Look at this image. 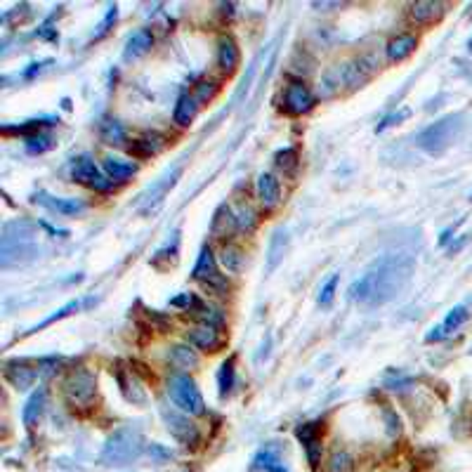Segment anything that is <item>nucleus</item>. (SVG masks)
Segmentation results:
<instances>
[{
  "label": "nucleus",
  "mask_w": 472,
  "mask_h": 472,
  "mask_svg": "<svg viewBox=\"0 0 472 472\" xmlns=\"http://www.w3.org/2000/svg\"><path fill=\"white\" fill-rule=\"evenodd\" d=\"M413 262L406 253H392V256L378 258L359 279H354L347 288V295L357 305H385V302L399 298L411 284Z\"/></svg>",
  "instance_id": "1"
},
{
  "label": "nucleus",
  "mask_w": 472,
  "mask_h": 472,
  "mask_svg": "<svg viewBox=\"0 0 472 472\" xmlns=\"http://www.w3.org/2000/svg\"><path fill=\"white\" fill-rule=\"evenodd\" d=\"M142 454H145V437H142V432L132 425H125L116 430L114 434H109L99 458L109 468H125V465L135 463Z\"/></svg>",
  "instance_id": "2"
},
{
  "label": "nucleus",
  "mask_w": 472,
  "mask_h": 472,
  "mask_svg": "<svg viewBox=\"0 0 472 472\" xmlns=\"http://www.w3.org/2000/svg\"><path fill=\"white\" fill-rule=\"evenodd\" d=\"M463 130V114H451L439 119L437 123L427 125L423 132H418L416 145L430 156H442L456 142V137Z\"/></svg>",
  "instance_id": "3"
},
{
  "label": "nucleus",
  "mask_w": 472,
  "mask_h": 472,
  "mask_svg": "<svg viewBox=\"0 0 472 472\" xmlns=\"http://www.w3.org/2000/svg\"><path fill=\"white\" fill-rule=\"evenodd\" d=\"M168 397H171L173 404L182 413H189V416H201V413H206L203 395H201L199 385H196L187 373H175L168 378Z\"/></svg>",
  "instance_id": "4"
},
{
  "label": "nucleus",
  "mask_w": 472,
  "mask_h": 472,
  "mask_svg": "<svg viewBox=\"0 0 472 472\" xmlns=\"http://www.w3.org/2000/svg\"><path fill=\"white\" fill-rule=\"evenodd\" d=\"M64 397L69 399V404L78 408L92 404L95 397H97V378H95V373H90L88 369L71 371L64 380Z\"/></svg>",
  "instance_id": "5"
},
{
  "label": "nucleus",
  "mask_w": 472,
  "mask_h": 472,
  "mask_svg": "<svg viewBox=\"0 0 472 472\" xmlns=\"http://www.w3.org/2000/svg\"><path fill=\"white\" fill-rule=\"evenodd\" d=\"M192 279H196L201 286H206V288L213 290L217 295H225L227 290H229V284H227V279L222 277L220 269H217L215 256L208 246L201 248L199 260H196V264L192 269Z\"/></svg>",
  "instance_id": "6"
},
{
  "label": "nucleus",
  "mask_w": 472,
  "mask_h": 472,
  "mask_svg": "<svg viewBox=\"0 0 472 472\" xmlns=\"http://www.w3.org/2000/svg\"><path fill=\"white\" fill-rule=\"evenodd\" d=\"M71 177H73V182L86 184V187L95 189V192H109L111 184H114L109 179V175H104L102 171H99L90 156H81V158H76V161H73Z\"/></svg>",
  "instance_id": "7"
},
{
  "label": "nucleus",
  "mask_w": 472,
  "mask_h": 472,
  "mask_svg": "<svg viewBox=\"0 0 472 472\" xmlns=\"http://www.w3.org/2000/svg\"><path fill=\"white\" fill-rule=\"evenodd\" d=\"M161 416H163V421H166L168 432H171L177 442H182L184 447H196V444H199L201 432H199V427L189 421L187 413H179V411H175V408H163Z\"/></svg>",
  "instance_id": "8"
},
{
  "label": "nucleus",
  "mask_w": 472,
  "mask_h": 472,
  "mask_svg": "<svg viewBox=\"0 0 472 472\" xmlns=\"http://www.w3.org/2000/svg\"><path fill=\"white\" fill-rule=\"evenodd\" d=\"M5 378L14 390H29L34 387L36 378H40L38 373V364L31 366L24 359H12V362H5Z\"/></svg>",
  "instance_id": "9"
},
{
  "label": "nucleus",
  "mask_w": 472,
  "mask_h": 472,
  "mask_svg": "<svg viewBox=\"0 0 472 472\" xmlns=\"http://www.w3.org/2000/svg\"><path fill=\"white\" fill-rule=\"evenodd\" d=\"M470 319V312L465 305H456L451 307V310L447 312V316H444V321L439 323V326H432L430 328V333L425 336L427 343H439L444 340V338H449L451 333H456L460 326H463L465 321Z\"/></svg>",
  "instance_id": "10"
},
{
  "label": "nucleus",
  "mask_w": 472,
  "mask_h": 472,
  "mask_svg": "<svg viewBox=\"0 0 472 472\" xmlns=\"http://www.w3.org/2000/svg\"><path fill=\"white\" fill-rule=\"evenodd\" d=\"M312 107H314V95L312 90L300 81H293L288 88H286L284 95V109L288 111L290 116H302L307 114Z\"/></svg>",
  "instance_id": "11"
},
{
  "label": "nucleus",
  "mask_w": 472,
  "mask_h": 472,
  "mask_svg": "<svg viewBox=\"0 0 472 472\" xmlns=\"http://www.w3.org/2000/svg\"><path fill=\"white\" fill-rule=\"evenodd\" d=\"M319 430H321V423L314 421V423H305V425H300L295 430V437L300 439V444L305 447V454H307V460H310L312 468H316L321 460V439H319Z\"/></svg>",
  "instance_id": "12"
},
{
  "label": "nucleus",
  "mask_w": 472,
  "mask_h": 472,
  "mask_svg": "<svg viewBox=\"0 0 472 472\" xmlns=\"http://www.w3.org/2000/svg\"><path fill=\"white\" fill-rule=\"evenodd\" d=\"M34 201H36V203H40V206H45V208L55 210V213L69 215V217L81 215L83 210H86V201H81V199H62V196H52L47 192H38L34 196Z\"/></svg>",
  "instance_id": "13"
},
{
  "label": "nucleus",
  "mask_w": 472,
  "mask_h": 472,
  "mask_svg": "<svg viewBox=\"0 0 472 472\" xmlns=\"http://www.w3.org/2000/svg\"><path fill=\"white\" fill-rule=\"evenodd\" d=\"M187 340L199 349H206V352H215L222 345V338L217 333L215 326H208V323H201V326L187 331Z\"/></svg>",
  "instance_id": "14"
},
{
  "label": "nucleus",
  "mask_w": 472,
  "mask_h": 472,
  "mask_svg": "<svg viewBox=\"0 0 472 472\" xmlns=\"http://www.w3.org/2000/svg\"><path fill=\"white\" fill-rule=\"evenodd\" d=\"M256 189H258L260 203H262L264 208H274V206H279V201H281V184H279V179L274 177L272 173H260Z\"/></svg>",
  "instance_id": "15"
},
{
  "label": "nucleus",
  "mask_w": 472,
  "mask_h": 472,
  "mask_svg": "<svg viewBox=\"0 0 472 472\" xmlns=\"http://www.w3.org/2000/svg\"><path fill=\"white\" fill-rule=\"evenodd\" d=\"M153 45V34L149 29H137L135 34L128 38V43H125V50H123V57L125 60H137V57H145L147 52L151 50Z\"/></svg>",
  "instance_id": "16"
},
{
  "label": "nucleus",
  "mask_w": 472,
  "mask_h": 472,
  "mask_svg": "<svg viewBox=\"0 0 472 472\" xmlns=\"http://www.w3.org/2000/svg\"><path fill=\"white\" fill-rule=\"evenodd\" d=\"M238 60H241V55H238L236 40L229 38V36H222L220 47H217V66L225 73H232L238 66Z\"/></svg>",
  "instance_id": "17"
},
{
  "label": "nucleus",
  "mask_w": 472,
  "mask_h": 472,
  "mask_svg": "<svg viewBox=\"0 0 472 472\" xmlns=\"http://www.w3.org/2000/svg\"><path fill=\"white\" fill-rule=\"evenodd\" d=\"M408 14H411V19L416 24H430L444 14V5L434 3V0H418V3L411 5Z\"/></svg>",
  "instance_id": "18"
},
{
  "label": "nucleus",
  "mask_w": 472,
  "mask_h": 472,
  "mask_svg": "<svg viewBox=\"0 0 472 472\" xmlns=\"http://www.w3.org/2000/svg\"><path fill=\"white\" fill-rule=\"evenodd\" d=\"M177 175H179V166H177V168H173V173H168L166 177L158 179V182L153 184V187L149 189V192L140 196V199H142L140 203H147V208H145V210H151L156 203H161L163 196H166V192H168V189H171L173 184H175V179H177Z\"/></svg>",
  "instance_id": "19"
},
{
  "label": "nucleus",
  "mask_w": 472,
  "mask_h": 472,
  "mask_svg": "<svg viewBox=\"0 0 472 472\" xmlns=\"http://www.w3.org/2000/svg\"><path fill=\"white\" fill-rule=\"evenodd\" d=\"M45 399H47L45 387H38V390L29 397V401L24 404V411H22V421H24L26 427H34L36 423L40 421V416H43V408H45Z\"/></svg>",
  "instance_id": "20"
},
{
  "label": "nucleus",
  "mask_w": 472,
  "mask_h": 472,
  "mask_svg": "<svg viewBox=\"0 0 472 472\" xmlns=\"http://www.w3.org/2000/svg\"><path fill=\"white\" fill-rule=\"evenodd\" d=\"M104 173L109 175L111 182H125V179L137 173V166L132 161H125V158L107 156L104 158Z\"/></svg>",
  "instance_id": "21"
},
{
  "label": "nucleus",
  "mask_w": 472,
  "mask_h": 472,
  "mask_svg": "<svg viewBox=\"0 0 472 472\" xmlns=\"http://www.w3.org/2000/svg\"><path fill=\"white\" fill-rule=\"evenodd\" d=\"M416 47H418L416 36L401 34V36H397V38H392L390 45H387V60H390V62H401V60H406L408 55H413V52H416Z\"/></svg>",
  "instance_id": "22"
},
{
  "label": "nucleus",
  "mask_w": 472,
  "mask_h": 472,
  "mask_svg": "<svg viewBox=\"0 0 472 472\" xmlns=\"http://www.w3.org/2000/svg\"><path fill=\"white\" fill-rule=\"evenodd\" d=\"M196 114H199V99H196L194 95H182V97L177 99V104H175V114H173L175 123L187 128V125H192Z\"/></svg>",
  "instance_id": "23"
},
{
  "label": "nucleus",
  "mask_w": 472,
  "mask_h": 472,
  "mask_svg": "<svg viewBox=\"0 0 472 472\" xmlns=\"http://www.w3.org/2000/svg\"><path fill=\"white\" fill-rule=\"evenodd\" d=\"M286 248H288V232L277 229L269 241V251H267V272H274L279 267V262L286 256Z\"/></svg>",
  "instance_id": "24"
},
{
  "label": "nucleus",
  "mask_w": 472,
  "mask_h": 472,
  "mask_svg": "<svg viewBox=\"0 0 472 472\" xmlns=\"http://www.w3.org/2000/svg\"><path fill=\"white\" fill-rule=\"evenodd\" d=\"M210 229H213V236H217V238H225V236H229L234 229H238V227H236V215L232 213L229 206H220V208H217Z\"/></svg>",
  "instance_id": "25"
},
{
  "label": "nucleus",
  "mask_w": 472,
  "mask_h": 472,
  "mask_svg": "<svg viewBox=\"0 0 472 472\" xmlns=\"http://www.w3.org/2000/svg\"><path fill=\"white\" fill-rule=\"evenodd\" d=\"M168 359H171V364L179 371H192L199 366V354H196L189 345H175V347H171Z\"/></svg>",
  "instance_id": "26"
},
{
  "label": "nucleus",
  "mask_w": 472,
  "mask_h": 472,
  "mask_svg": "<svg viewBox=\"0 0 472 472\" xmlns=\"http://www.w3.org/2000/svg\"><path fill=\"white\" fill-rule=\"evenodd\" d=\"M220 262H222V267H225L229 274H238L243 269L246 256H243V251L236 246V243H227V246L220 251Z\"/></svg>",
  "instance_id": "27"
},
{
  "label": "nucleus",
  "mask_w": 472,
  "mask_h": 472,
  "mask_svg": "<svg viewBox=\"0 0 472 472\" xmlns=\"http://www.w3.org/2000/svg\"><path fill=\"white\" fill-rule=\"evenodd\" d=\"M99 137H102L104 145H123L125 140V130L119 121L114 119H104L99 125Z\"/></svg>",
  "instance_id": "28"
},
{
  "label": "nucleus",
  "mask_w": 472,
  "mask_h": 472,
  "mask_svg": "<svg viewBox=\"0 0 472 472\" xmlns=\"http://www.w3.org/2000/svg\"><path fill=\"white\" fill-rule=\"evenodd\" d=\"M256 468L264 472H290L286 468V463L279 458V454H274L272 449H264L256 456Z\"/></svg>",
  "instance_id": "29"
},
{
  "label": "nucleus",
  "mask_w": 472,
  "mask_h": 472,
  "mask_svg": "<svg viewBox=\"0 0 472 472\" xmlns=\"http://www.w3.org/2000/svg\"><path fill=\"white\" fill-rule=\"evenodd\" d=\"M55 123H60V121L52 119V116H45V119L24 121L22 125H5L3 132H19V135L31 137V135H36V132H40V128H43V125H55Z\"/></svg>",
  "instance_id": "30"
},
{
  "label": "nucleus",
  "mask_w": 472,
  "mask_h": 472,
  "mask_svg": "<svg viewBox=\"0 0 472 472\" xmlns=\"http://www.w3.org/2000/svg\"><path fill=\"white\" fill-rule=\"evenodd\" d=\"M234 357L225 359L220 366V373H217V387H220V395L225 397L227 392H232V387H234Z\"/></svg>",
  "instance_id": "31"
},
{
  "label": "nucleus",
  "mask_w": 472,
  "mask_h": 472,
  "mask_svg": "<svg viewBox=\"0 0 472 472\" xmlns=\"http://www.w3.org/2000/svg\"><path fill=\"white\" fill-rule=\"evenodd\" d=\"M163 149V137L158 135H149V137H142V140H137L135 145H132V153H137V156H151V153H158Z\"/></svg>",
  "instance_id": "32"
},
{
  "label": "nucleus",
  "mask_w": 472,
  "mask_h": 472,
  "mask_svg": "<svg viewBox=\"0 0 472 472\" xmlns=\"http://www.w3.org/2000/svg\"><path fill=\"white\" fill-rule=\"evenodd\" d=\"M234 215H236V227H238V232H253V229H256L258 215H256V210H253L248 203H238V208H236Z\"/></svg>",
  "instance_id": "33"
},
{
  "label": "nucleus",
  "mask_w": 472,
  "mask_h": 472,
  "mask_svg": "<svg viewBox=\"0 0 472 472\" xmlns=\"http://www.w3.org/2000/svg\"><path fill=\"white\" fill-rule=\"evenodd\" d=\"M81 310V300H71V302H66L64 307H60V310L55 312V314H50L47 319H43L40 323H36L34 328H31L29 333H36V331H40V328H45V326H50V323H55V321H60V319H64V316L69 314H73V312H78Z\"/></svg>",
  "instance_id": "34"
},
{
  "label": "nucleus",
  "mask_w": 472,
  "mask_h": 472,
  "mask_svg": "<svg viewBox=\"0 0 472 472\" xmlns=\"http://www.w3.org/2000/svg\"><path fill=\"white\" fill-rule=\"evenodd\" d=\"M24 147L29 153H43L47 149H52L55 147V142H52L50 135H43V132H36V135L26 137L24 140Z\"/></svg>",
  "instance_id": "35"
},
{
  "label": "nucleus",
  "mask_w": 472,
  "mask_h": 472,
  "mask_svg": "<svg viewBox=\"0 0 472 472\" xmlns=\"http://www.w3.org/2000/svg\"><path fill=\"white\" fill-rule=\"evenodd\" d=\"M328 472H354V458L347 451H336L328 458Z\"/></svg>",
  "instance_id": "36"
},
{
  "label": "nucleus",
  "mask_w": 472,
  "mask_h": 472,
  "mask_svg": "<svg viewBox=\"0 0 472 472\" xmlns=\"http://www.w3.org/2000/svg\"><path fill=\"white\" fill-rule=\"evenodd\" d=\"M338 281H340V277H338V274H331V277L321 284L319 298H316L321 307H331L333 305V298H336V290H338Z\"/></svg>",
  "instance_id": "37"
},
{
  "label": "nucleus",
  "mask_w": 472,
  "mask_h": 472,
  "mask_svg": "<svg viewBox=\"0 0 472 472\" xmlns=\"http://www.w3.org/2000/svg\"><path fill=\"white\" fill-rule=\"evenodd\" d=\"M274 163L281 168L284 173H290L298 168V151L295 149H284V151H277V156H274Z\"/></svg>",
  "instance_id": "38"
},
{
  "label": "nucleus",
  "mask_w": 472,
  "mask_h": 472,
  "mask_svg": "<svg viewBox=\"0 0 472 472\" xmlns=\"http://www.w3.org/2000/svg\"><path fill=\"white\" fill-rule=\"evenodd\" d=\"M408 116H411V111L408 109H401V111H397V114H390V116H385L383 121H380V125L375 128V132H385L387 128H392V125H399L401 121H406Z\"/></svg>",
  "instance_id": "39"
},
{
  "label": "nucleus",
  "mask_w": 472,
  "mask_h": 472,
  "mask_svg": "<svg viewBox=\"0 0 472 472\" xmlns=\"http://www.w3.org/2000/svg\"><path fill=\"white\" fill-rule=\"evenodd\" d=\"M149 456H151V463H168L173 458V451L166 449L163 444H149Z\"/></svg>",
  "instance_id": "40"
},
{
  "label": "nucleus",
  "mask_w": 472,
  "mask_h": 472,
  "mask_svg": "<svg viewBox=\"0 0 472 472\" xmlns=\"http://www.w3.org/2000/svg\"><path fill=\"white\" fill-rule=\"evenodd\" d=\"M260 57H262V55H258L256 60H253V64L248 66V73H246V78H243V81H241V86H238V90H236V97H234V99L243 97V95L248 92V88H251L253 76H256V71H258V62H260Z\"/></svg>",
  "instance_id": "41"
},
{
  "label": "nucleus",
  "mask_w": 472,
  "mask_h": 472,
  "mask_svg": "<svg viewBox=\"0 0 472 472\" xmlns=\"http://www.w3.org/2000/svg\"><path fill=\"white\" fill-rule=\"evenodd\" d=\"M116 17H119V8H116V5H109V12H107V17L102 19V24H99V31L95 34V38H102L109 31V26L116 22Z\"/></svg>",
  "instance_id": "42"
},
{
  "label": "nucleus",
  "mask_w": 472,
  "mask_h": 472,
  "mask_svg": "<svg viewBox=\"0 0 472 472\" xmlns=\"http://www.w3.org/2000/svg\"><path fill=\"white\" fill-rule=\"evenodd\" d=\"M171 305H175V307H184L187 312H192L194 307L199 305V298H194L192 293H182V295H177V298H173Z\"/></svg>",
  "instance_id": "43"
},
{
  "label": "nucleus",
  "mask_w": 472,
  "mask_h": 472,
  "mask_svg": "<svg viewBox=\"0 0 472 472\" xmlns=\"http://www.w3.org/2000/svg\"><path fill=\"white\" fill-rule=\"evenodd\" d=\"M57 366H60V362H57L55 357L38 359V373H40V378H47V375H52L57 371Z\"/></svg>",
  "instance_id": "44"
},
{
  "label": "nucleus",
  "mask_w": 472,
  "mask_h": 472,
  "mask_svg": "<svg viewBox=\"0 0 472 472\" xmlns=\"http://www.w3.org/2000/svg\"><path fill=\"white\" fill-rule=\"evenodd\" d=\"M45 64H50V60L40 62V64H31V69H26V71H24V76H26V78H34L36 73H40V71H43V66H45Z\"/></svg>",
  "instance_id": "45"
},
{
  "label": "nucleus",
  "mask_w": 472,
  "mask_h": 472,
  "mask_svg": "<svg viewBox=\"0 0 472 472\" xmlns=\"http://www.w3.org/2000/svg\"><path fill=\"white\" fill-rule=\"evenodd\" d=\"M314 8H340V3H314Z\"/></svg>",
  "instance_id": "46"
},
{
  "label": "nucleus",
  "mask_w": 472,
  "mask_h": 472,
  "mask_svg": "<svg viewBox=\"0 0 472 472\" xmlns=\"http://www.w3.org/2000/svg\"><path fill=\"white\" fill-rule=\"evenodd\" d=\"M468 47H470V52H472V38H470V45Z\"/></svg>",
  "instance_id": "47"
}]
</instances>
